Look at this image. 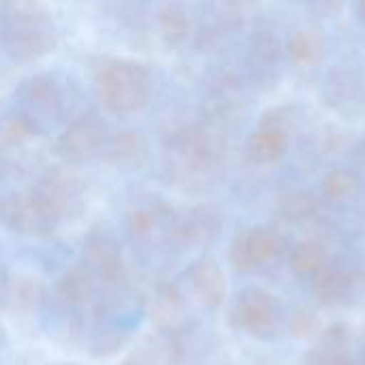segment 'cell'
Masks as SVG:
<instances>
[{
	"label": "cell",
	"mask_w": 365,
	"mask_h": 365,
	"mask_svg": "<svg viewBox=\"0 0 365 365\" xmlns=\"http://www.w3.org/2000/svg\"><path fill=\"white\" fill-rule=\"evenodd\" d=\"M101 101L115 113H133L148 105L152 96V75L145 66L130 60H105L96 68Z\"/></svg>",
	"instance_id": "obj_1"
},
{
	"label": "cell",
	"mask_w": 365,
	"mask_h": 365,
	"mask_svg": "<svg viewBox=\"0 0 365 365\" xmlns=\"http://www.w3.org/2000/svg\"><path fill=\"white\" fill-rule=\"evenodd\" d=\"M2 47L15 62H32L47 56L58 43V30L47 15L19 11L6 17L0 32Z\"/></svg>",
	"instance_id": "obj_2"
},
{
	"label": "cell",
	"mask_w": 365,
	"mask_h": 365,
	"mask_svg": "<svg viewBox=\"0 0 365 365\" xmlns=\"http://www.w3.org/2000/svg\"><path fill=\"white\" fill-rule=\"evenodd\" d=\"M56 207L36 190L15 192L0 201V220L19 235H47L60 222Z\"/></svg>",
	"instance_id": "obj_3"
},
{
	"label": "cell",
	"mask_w": 365,
	"mask_h": 365,
	"mask_svg": "<svg viewBox=\"0 0 365 365\" xmlns=\"http://www.w3.org/2000/svg\"><path fill=\"white\" fill-rule=\"evenodd\" d=\"M19 111L17 120L30 133L53 124L62 113V98L56 83L45 75L28 79L19 90Z\"/></svg>",
	"instance_id": "obj_4"
},
{
	"label": "cell",
	"mask_w": 365,
	"mask_h": 365,
	"mask_svg": "<svg viewBox=\"0 0 365 365\" xmlns=\"http://www.w3.org/2000/svg\"><path fill=\"white\" fill-rule=\"evenodd\" d=\"M105 143L103 124L94 115L73 120L56 141V152L71 165H83L101 154Z\"/></svg>",
	"instance_id": "obj_5"
},
{
	"label": "cell",
	"mask_w": 365,
	"mask_h": 365,
	"mask_svg": "<svg viewBox=\"0 0 365 365\" xmlns=\"http://www.w3.org/2000/svg\"><path fill=\"white\" fill-rule=\"evenodd\" d=\"M278 250V237L272 229L252 227L235 235L229 248V261L237 272H248L274 259Z\"/></svg>",
	"instance_id": "obj_6"
},
{
	"label": "cell",
	"mask_w": 365,
	"mask_h": 365,
	"mask_svg": "<svg viewBox=\"0 0 365 365\" xmlns=\"http://www.w3.org/2000/svg\"><path fill=\"white\" fill-rule=\"evenodd\" d=\"M276 317V302L261 289H246L237 295L233 308V321L248 334H263L272 327Z\"/></svg>",
	"instance_id": "obj_7"
},
{
	"label": "cell",
	"mask_w": 365,
	"mask_h": 365,
	"mask_svg": "<svg viewBox=\"0 0 365 365\" xmlns=\"http://www.w3.org/2000/svg\"><path fill=\"white\" fill-rule=\"evenodd\" d=\"M188 282L197 299L205 306H220L227 295L222 269L212 259H199L188 269Z\"/></svg>",
	"instance_id": "obj_8"
},
{
	"label": "cell",
	"mask_w": 365,
	"mask_h": 365,
	"mask_svg": "<svg viewBox=\"0 0 365 365\" xmlns=\"http://www.w3.org/2000/svg\"><path fill=\"white\" fill-rule=\"evenodd\" d=\"M83 255L101 278L113 280L122 274V250L111 235L92 233L83 244Z\"/></svg>",
	"instance_id": "obj_9"
},
{
	"label": "cell",
	"mask_w": 365,
	"mask_h": 365,
	"mask_svg": "<svg viewBox=\"0 0 365 365\" xmlns=\"http://www.w3.org/2000/svg\"><path fill=\"white\" fill-rule=\"evenodd\" d=\"M308 365H355V359L349 351V334L344 325L329 327L319 346L310 351Z\"/></svg>",
	"instance_id": "obj_10"
},
{
	"label": "cell",
	"mask_w": 365,
	"mask_h": 365,
	"mask_svg": "<svg viewBox=\"0 0 365 365\" xmlns=\"http://www.w3.org/2000/svg\"><path fill=\"white\" fill-rule=\"evenodd\" d=\"M101 156L118 167H139L148 156V143L137 133H120L105 139Z\"/></svg>",
	"instance_id": "obj_11"
},
{
	"label": "cell",
	"mask_w": 365,
	"mask_h": 365,
	"mask_svg": "<svg viewBox=\"0 0 365 365\" xmlns=\"http://www.w3.org/2000/svg\"><path fill=\"white\" fill-rule=\"evenodd\" d=\"M287 152V137L280 128L263 126L246 141V156L257 165L276 163Z\"/></svg>",
	"instance_id": "obj_12"
},
{
	"label": "cell",
	"mask_w": 365,
	"mask_h": 365,
	"mask_svg": "<svg viewBox=\"0 0 365 365\" xmlns=\"http://www.w3.org/2000/svg\"><path fill=\"white\" fill-rule=\"evenodd\" d=\"M353 276L344 269H331L325 267L314 276L312 293L319 304L323 306H334L342 299H346L353 291Z\"/></svg>",
	"instance_id": "obj_13"
},
{
	"label": "cell",
	"mask_w": 365,
	"mask_h": 365,
	"mask_svg": "<svg viewBox=\"0 0 365 365\" xmlns=\"http://www.w3.org/2000/svg\"><path fill=\"white\" fill-rule=\"evenodd\" d=\"M152 314L160 327L175 329L186 319V304L175 287H158L152 299Z\"/></svg>",
	"instance_id": "obj_14"
},
{
	"label": "cell",
	"mask_w": 365,
	"mask_h": 365,
	"mask_svg": "<svg viewBox=\"0 0 365 365\" xmlns=\"http://www.w3.org/2000/svg\"><path fill=\"white\" fill-rule=\"evenodd\" d=\"M58 295L68 304H88L94 295V282L88 267H68L58 280Z\"/></svg>",
	"instance_id": "obj_15"
},
{
	"label": "cell",
	"mask_w": 365,
	"mask_h": 365,
	"mask_svg": "<svg viewBox=\"0 0 365 365\" xmlns=\"http://www.w3.org/2000/svg\"><path fill=\"white\" fill-rule=\"evenodd\" d=\"M190 30L188 15L180 4H165L158 13V32L167 47H182Z\"/></svg>",
	"instance_id": "obj_16"
},
{
	"label": "cell",
	"mask_w": 365,
	"mask_h": 365,
	"mask_svg": "<svg viewBox=\"0 0 365 365\" xmlns=\"http://www.w3.org/2000/svg\"><path fill=\"white\" fill-rule=\"evenodd\" d=\"M291 267L297 276L314 278L327 267V250L319 242H302L291 255Z\"/></svg>",
	"instance_id": "obj_17"
},
{
	"label": "cell",
	"mask_w": 365,
	"mask_h": 365,
	"mask_svg": "<svg viewBox=\"0 0 365 365\" xmlns=\"http://www.w3.org/2000/svg\"><path fill=\"white\" fill-rule=\"evenodd\" d=\"M287 53L295 64H312L323 53V41L317 32L299 30L287 41Z\"/></svg>",
	"instance_id": "obj_18"
},
{
	"label": "cell",
	"mask_w": 365,
	"mask_h": 365,
	"mask_svg": "<svg viewBox=\"0 0 365 365\" xmlns=\"http://www.w3.org/2000/svg\"><path fill=\"white\" fill-rule=\"evenodd\" d=\"M182 229H184L186 237H190V240H197V242L210 240L218 231V216L212 210H195L188 214Z\"/></svg>",
	"instance_id": "obj_19"
},
{
	"label": "cell",
	"mask_w": 365,
	"mask_h": 365,
	"mask_svg": "<svg viewBox=\"0 0 365 365\" xmlns=\"http://www.w3.org/2000/svg\"><path fill=\"white\" fill-rule=\"evenodd\" d=\"M355 188H357L355 175L349 173V171L338 169V171H331L327 175V180L323 184V195L327 197V201H342L349 195H353Z\"/></svg>",
	"instance_id": "obj_20"
},
{
	"label": "cell",
	"mask_w": 365,
	"mask_h": 365,
	"mask_svg": "<svg viewBox=\"0 0 365 365\" xmlns=\"http://www.w3.org/2000/svg\"><path fill=\"white\" fill-rule=\"evenodd\" d=\"M158 220H160V207L158 205H139L128 216V229L133 235L143 237L156 229Z\"/></svg>",
	"instance_id": "obj_21"
},
{
	"label": "cell",
	"mask_w": 365,
	"mask_h": 365,
	"mask_svg": "<svg viewBox=\"0 0 365 365\" xmlns=\"http://www.w3.org/2000/svg\"><path fill=\"white\" fill-rule=\"evenodd\" d=\"M282 214L289 218V220H308L317 214V201L308 195V192H295V195H289L284 201H282Z\"/></svg>",
	"instance_id": "obj_22"
},
{
	"label": "cell",
	"mask_w": 365,
	"mask_h": 365,
	"mask_svg": "<svg viewBox=\"0 0 365 365\" xmlns=\"http://www.w3.org/2000/svg\"><path fill=\"white\" fill-rule=\"evenodd\" d=\"M282 47L278 43V38L269 32H259V36L252 41V56L261 62V64H274L280 56Z\"/></svg>",
	"instance_id": "obj_23"
},
{
	"label": "cell",
	"mask_w": 365,
	"mask_h": 365,
	"mask_svg": "<svg viewBox=\"0 0 365 365\" xmlns=\"http://www.w3.org/2000/svg\"><path fill=\"white\" fill-rule=\"evenodd\" d=\"M317 329H319V321L308 310H299L291 321V334L295 338H310Z\"/></svg>",
	"instance_id": "obj_24"
},
{
	"label": "cell",
	"mask_w": 365,
	"mask_h": 365,
	"mask_svg": "<svg viewBox=\"0 0 365 365\" xmlns=\"http://www.w3.org/2000/svg\"><path fill=\"white\" fill-rule=\"evenodd\" d=\"M359 13H361V17L365 19V0H359Z\"/></svg>",
	"instance_id": "obj_25"
},
{
	"label": "cell",
	"mask_w": 365,
	"mask_h": 365,
	"mask_svg": "<svg viewBox=\"0 0 365 365\" xmlns=\"http://www.w3.org/2000/svg\"><path fill=\"white\" fill-rule=\"evenodd\" d=\"M2 346H4V329L0 327V351H2Z\"/></svg>",
	"instance_id": "obj_26"
},
{
	"label": "cell",
	"mask_w": 365,
	"mask_h": 365,
	"mask_svg": "<svg viewBox=\"0 0 365 365\" xmlns=\"http://www.w3.org/2000/svg\"><path fill=\"white\" fill-rule=\"evenodd\" d=\"M2 173H4V165H2V160H0V178H2Z\"/></svg>",
	"instance_id": "obj_27"
},
{
	"label": "cell",
	"mask_w": 365,
	"mask_h": 365,
	"mask_svg": "<svg viewBox=\"0 0 365 365\" xmlns=\"http://www.w3.org/2000/svg\"><path fill=\"white\" fill-rule=\"evenodd\" d=\"M314 2H331V0H314Z\"/></svg>",
	"instance_id": "obj_28"
}]
</instances>
